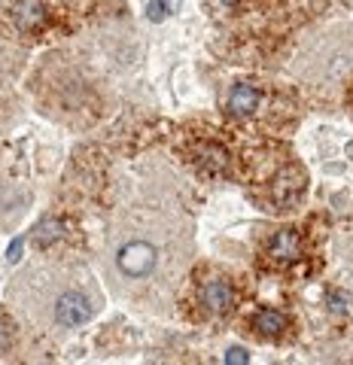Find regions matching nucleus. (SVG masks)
Here are the masks:
<instances>
[{"mask_svg": "<svg viewBox=\"0 0 353 365\" xmlns=\"http://www.w3.org/2000/svg\"><path fill=\"white\" fill-rule=\"evenodd\" d=\"M119 268L128 274V277H146L155 268V250L143 241L125 244L119 250Z\"/></svg>", "mask_w": 353, "mask_h": 365, "instance_id": "1", "label": "nucleus"}, {"mask_svg": "<svg viewBox=\"0 0 353 365\" xmlns=\"http://www.w3.org/2000/svg\"><path fill=\"white\" fill-rule=\"evenodd\" d=\"M299 195H302V174L295 168L280 170L275 180V189H271V201H275L280 210H287L299 201Z\"/></svg>", "mask_w": 353, "mask_h": 365, "instance_id": "2", "label": "nucleus"}, {"mask_svg": "<svg viewBox=\"0 0 353 365\" xmlns=\"http://www.w3.org/2000/svg\"><path fill=\"white\" fill-rule=\"evenodd\" d=\"M235 302V289L229 280H208L201 287V304L213 314H225Z\"/></svg>", "mask_w": 353, "mask_h": 365, "instance_id": "3", "label": "nucleus"}, {"mask_svg": "<svg viewBox=\"0 0 353 365\" xmlns=\"http://www.w3.org/2000/svg\"><path fill=\"white\" fill-rule=\"evenodd\" d=\"M55 317H58V323H64V326H79L92 317V307H88L83 295L67 292L58 299V304H55Z\"/></svg>", "mask_w": 353, "mask_h": 365, "instance_id": "4", "label": "nucleus"}, {"mask_svg": "<svg viewBox=\"0 0 353 365\" xmlns=\"http://www.w3.org/2000/svg\"><path fill=\"white\" fill-rule=\"evenodd\" d=\"M302 256V237L295 232H277L275 241L268 244V259L277 262V265H290V262H295Z\"/></svg>", "mask_w": 353, "mask_h": 365, "instance_id": "5", "label": "nucleus"}, {"mask_svg": "<svg viewBox=\"0 0 353 365\" xmlns=\"http://www.w3.org/2000/svg\"><path fill=\"white\" fill-rule=\"evenodd\" d=\"M13 19H16V28L19 31H37L43 21H46V6L40 4V0H19L16 9H13Z\"/></svg>", "mask_w": 353, "mask_h": 365, "instance_id": "6", "label": "nucleus"}, {"mask_svg": "<svg viewBox=\"0 0 353 365\" xmlns=\"http://www.w3.org/2000/svg\"><path fill=\"white\" fill-rule=\"evenodd\" d=\"M256 107H259V88L247 86V83L232 88V95H229V113L232 116H250V113H256Z\"/></svg>", "mask_w": 353, "mask_h": 365, "instance_id": "7", "label": "nucleus"}, {"mask_svg": "<svg viewBox=\"0 0 353 365\" xmlns=\"http://www.w3.org/2000/svg\"><path fill=\"white\" fill-rule=\"evenodd\" d=\"M195 162L208 170V174H222V170L229 168V153L216 143H201V146H195Z\"/></svg>", "mask_w": 353, "mask_h": 365, "instance_id": "8", "label": "nucleus"}, {"mask_svg": "<svg viewBox=\"0 0 353 365\" xmlns=\"http://www.w3.org/2000/svg\"><path fill=\"white\" fill-rule=\"evenodd\" d=\"M253 329L259 335H265V338H275V335H280L283 329H287V317H283L280 311H271V307H265V311H259L253 317Z\"/></svg>", "mask_w": 353, "mask_h": 365, "instance_id": "9", "label": "nucleus"}, {"mask_svg": "<svg viewBox=\"0 0 353 365\" xmlns=\"http://www.w3.org/2000/svg\"><path fill=\"white\" fill-rule=\"evenodd\" d=\"M61 235H64V222L61 220H46V222H40L37 228H34V244L37 247H52L55 241H61Z\"/></svg>", "mask_w": 353, "mask_h": 365, "instance_id": "10", "label": "nucleus"}, {"mask_svg": "<svg viewBox=\"0 0 353 365\" xmlns=\"http://www.w3.org/2000/svg\"><path fill=\"white\" fill-rule=\"evenodd\" d=\"M326 307H329V314H335V317H350L353 314V295L344 289H329Z\"/></svg>", "mask_w": 353, "mask_h": 365, "instance_id": "11", "label": "nucleus"}, {"mask_svg": "<svg viewBox=\"0 0 353 365\" xmlns=\"http://www.w3.org/2000/svg\"><path fill=\"white\" fill-rule=\"evenodd\" d=\"M180 4H183V0H153L146 16H150V21H162V19H168V13H174Z\"/></svg>", "mask_w": 353, "mask_h": 365, "instance_id": "12", "label": "nucleus"}, {"mask_svg": "<svg viewBox=\"0 0 353 365\" xmlns=\"http://www.w3.org/2000/svg\"><path fill=\"white\" fill-rule=\"evenodd\" d=\"M225 362L229 365H244V362H250V353L244 347H232L229 353H225Z\"/></svg>", "mask_w": 353, "mask_h": 365, "instance_id": "13", "label": "nucleus"}, {"mask_svg": "<svg viewBox=\"0 0 353 365\" xmlns=\"http://www.w3.org/2000/svg\"><path fill=\"white\" fill-rule=\"evenodd\" d=\"M9 341H13V332H9V326H6V323H0V353L9 347Z\"/></svg>", "mask_w": 353, "mask_h": 365, "instance_id": "14", "label": "nucleus"}, {"mask_svg": "<svg viewBox=\"0 0 353 365\" xmlns=\"http://www.w3.org/2000/svg\"><path fill=\"white\" fill-rule=\"evenodd\" d=\"M6 259H9V262H19V259H21V241H19V237H16L13 244H9V250H6Z\"/></svg>", "mask_w": 353, "mask_h": 365, "instance_id": "15", "label": "nucleus"}, {"mask_svg": "<svg viewBox=\"0 0 353 365\" xmlns=\"http://www.w3.org/2000/svg\"><path fill=\"white\" fill-rule=\"evenodd\" d=\"M222 4H225V6H235V4H241V0H222Z\"/></svg>", "mask_w": 353, "mask_h": 365, "instance_id": "16", "label": "nucleus"}]
</instances>
